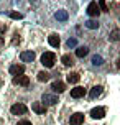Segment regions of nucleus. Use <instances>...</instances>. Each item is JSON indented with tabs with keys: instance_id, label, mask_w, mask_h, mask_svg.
Returning a JSON list of instances; mask_svg holds the SVG:
<instances>
[{
	"instance_id": "393cba45",
	"label": "nucleus",
	"mask_w": 120,
	"mask_h": 125,
	"mask_svg": "<svg viewBox=\"0 0 120 125\" xmlns=\"http://www.w3.org/2000/svg\"><path fill=\"white\" fill-rule=\"evenodd\" d=\"M66 44H68V48H74V46L77 44V40L76 38H69V40L66 41Z\"/></svg>"
},
{
	"instance_id": "bb28decb",
	"label": "nucleus",
	"mask_w": 120,
	"mask_h": 125,
	"mask_svg": "<svg viewBox=\"0 0 120 125\" xmlns=\"http://www.w3.org/2000/svg\"><path fill=\"white\" fill-rule=\"evenodd\" d=\"M5 30H7V26H0V33H3Z\"/></svg>"
},
{
	"instance_id": "b1692460",
	"label": "nucleus",
	"mask_w": 120,
	"mask_h": 125,
	"mask_svg": "<svg viewBox=\"0 0 120 125\" xmlns=\"http://www.w3.org/2000/svg\"><path fill=\"white\" fill-rule=\"evenodd\" d=\"M99 8H100V12H109V7L105 5V0H99Z\"/></svg>"
},
{
	"instance_id": "a211bd4d",
	"label": "nucleus",
	"mask_w": 120,
	"mask_h": 125,
	"mask_svg": "<svg viewBox=\"0 0 120 125\" xmlns=\"http://www.w3.org/2000/svg\"><path fill=\"white\" fill-rule=\"evenodd\" d=\"M61 61H63L64 66H72V64H74V59H72L69 54H64V56L61 58Z\"/></svg>"
},
{
	"instance_id": "20e7f679",
	"label": "nucleus",
	"mask_w": 120,
	"mask_h": 125,
	"mask_svg": "<svg viewBox=\"0 0 120 125\" xmlns=\"http://www.w3.org/2000/svg\"><path fill=\"white\" fill-rule=\"evenodd\" d=\"M99 13H100V8H99V5H97V2H90V3L87 5V15L94 18V17L99 15Z\"/></svg>"
},
{
	"instance_id": "423d86ee",
	"label": "nucleus",
	"mask_w": 120,
	"mask_h": 125,
	"mask_svg": "<svg viewBox=\"0 0 120 125\" xmlns=\"http://www.w3.org/2000/svg\"><path fill=\"white\" fill-rule=\"evenodd\" d=\"M69 122H71V125H82L84 124V114H81V112L72 114Z\"/></svg>"
},
{
	"instance_id": "dca6fc26",
	"label": "nucleus",
	"mask_w": 120,
	"mask_h": 125,
	"mask_svg": "<svg viewBox=\"0 0 120 125\" xmlns=\"http://www.w3.org/2000/svg\"><path fill=\"white\" fill-rule=\"evenodd\" d=\"M79 79H81V76L77 74V73H71V74H68V82H69V84H77Z\"/></svg>"
},
{
	"instance_id": "1a4fd4ad",
	"label": "nucleus",
	"mask_w": 120,
	"mask_h": 125,
	"mask_svg": "<svg viewBox=\"0 0 120 125\" xmlns=\"http://www.w3.org/2000/svg\"><path fill=\"white\" fill-rule=\"evenodd\" d=\"M84 95H86V89L84 87L71 89V97H72V99H81V97H84Z\"/></svg>"
},
{
	"instance_id": "6ab92c4d",
	"label": "nucleus",
	"mask_w": 120,
	"mask_h": 125,
	"mask_svg": "<svg viewBox=\"0 0 120 125\" xmlns=\"http://www.w3.org/2000/svg\"><path fill=\"white\" fill-rule=\"evenodd\" d=\"M92 64H94V66H102V64H104V58L99 56V54H94V56H92Z\"/></svg>"
},
{
	"instance_id": "0eeeda50",
	"label": "nucleus",
	"mask_w": 120,
	"mask_h": 125,
	"mask_svg": "<svg viewBox=\"0 0 120 125\" xmlns=\"http://www.w3.org/2000/svg\"><path fill=\"white\" fill-rule=\"evenodd\" d=\"M90 117L92 119H104L105 117V109L104 107H95L90 110Z\"/></svg>"
},
{
	"instance_id": "a878e982",
	"label": "nucleus",
	"mask_w": 120,
	"mask_h": 125,
	"mask_svg": "<svg viewBox=\"0 0 120 125\" xmlns=\"http://www.w3.org/2000/svg\"><path fill=\"white\" fill-rule=\"evenodd\" d=\"M17 125H31V122H30V120H20Z\"/></svg>"
},
{
	"instance_id": "39448f33",
	"label": "nucleus",
	"mask_w": 120,
	"mask_h": 125,
	"mask_svg": "<svg viewBox=\"0 0 120 125\" xmlns=\"http://www.w3.org/2000/svg\"><path fill=\"white\" fill-rule=\"evenodd\" d=\"M41 100H43V104L46 105H54V104H58V95H54V94H43V97H41Z\"/></svg>"
},
{
	"instance_id": "f03ea898",
	"label": "nucleus",
	"mask_w": 120,
	"mask_h": 125,
	"mask_svg": "<svg viewBox=\"0 0 120 125\" xmlns=\"http://www.w3.org/2000/svg\"><path fill=\"white\" fill-rule=\"evenodd\" d=\"M10 112H12L13 115H25V114L28 112V109H26L25 104H15V105H12Z\"/></svg>"
},
{
	"instance_id": "ddd939ff",
	"label": "nucleus",
	"mask_w": 120,
	"mask_h": 125,
	"mask_svg": "<svg viewBox=\"0 0 120 125\" xmlns=\"http://www.w3.org/2000/svg\"><path fill=\"white\" fill-rule=\"evenodd\" d=\"M48 43H50L53 48H58V46H59V43H61V40H59V36H58V35H50V36H48Z\"/></svg>"
},
{
	"instance_id": "4be33fe9",
	"label": "nucleus",
	"mask_w": 120,
	"mask_h": 125,
	"mask_svg": "<svg viewBox=\"0 0 120 125\" xmlns=\"http://www.w3.org/2000/svg\"><path fill=\"white\" fill-rule=\"evenodd\" d=\"M109 38H110V41H119L120 40V30H114Z\"/></svg>"
},
{
	"instance_id": "7ed1b4c3",
	"label": "nucleus",
	"mask_w": 120,
	"mask_h": 125,
	"mask_svg": "<svg viewBox=\"0 0 120 125\" xmlns=\"http://www.w3.org/2000/svg\"><path fill=\"white\" fill-rule=\"evenodd\" d=\"M13 84H17V86H23V87H26L28 84H30V77L25 74H18L13 77Z\"/></svg>"
},
{
	"instance_id": "aec40b11",
	"label": "nucleus",
	"mask_w": 120,
	"mask_h": 125,
	"mask_svg": "<svg viewBox=\"0 0 120 125\" xmlns=\"http://www.w3.org/2000/svg\"><path fill=\"white\" fill-rule=\"evenodd\" d=\"M84 25L87 26L89 30H97V28H99V23H97L95 20H87V21H86Z\"/></svg>"
},
{
	"instance_id": "6e6552de",
	"label": "nucleus",
	"mask_w": 120,
	"mask_h": 125,
	"mask_svg": "<svg viewBox=\"0 0 120 125\" xmlns=\"http://www.w3.org/2000/svg\"><path fill=\"white\" fill-rule=\"evenodd\" d=\"M20 59L23 62H31V61H35V53L33 51H21Z\"/></svg>"
},
{
	"instance_id": "cd10ccee",
	"label": "nucleus",
	"mask_w": 120,
	"mask_h": 125,
	"mask_svg": "<svg viewBox=\"0 0 120 125\" xmlns=\"http://www.w3.org/2000/svg\"><path fill=\"white\" fill-rule=\"evenodd\" d=\"M117 68L120 69V58H119V59H117Z\"/></svg>"
},
{
	"instance_id": "f257e3e1",
	"label": "nucleus",
	"mask_w": 120,
	"mask_h": 125,
	"mask_svg": "<svg viewBox=\"0 0 120 125\" xmlns=\"http://www.w3.org/2000/svg\"><path fill=\"white\" fill-rule=\"evenodd\" d=\"M54 62H56V54H54V53H51V51L43 53V56H41V64H43V66H46V68H53Z\"/></svg>"
},
{
	"instance_id": "5701e85b",
	"label": "nucleus",
	"mask_w": 120,
	"mask_h": 125,
	"mask_svg": "<svg viewBox=\"0 0 120 125\" xmlns=\"http://www.w3.org/2000/svg\"><path fill=\"white\" fill-rule=\"evenodd\" d=\"M8 15H10V18H13V20H21L23 18V15H21L20 12H10Z\"/></svg>"
},
{
	"instance_id": "4468645a",
	"label": "nucleus",
	"mask_w": 120,
	"mask_h": 125,
	"mask_svg": "<svg viewBox=\"0 0 120 125\" xmlns=\"http://www.w3.org/2000/svg\"><path fill=\"white\" fill-rule=\"evenodd\" d=\"M102 91H104V87L102 86H95V87L90 89V92H89V95H90V99H95V97H99L102 94Z\"/></svg>"
},
{
	"instance_id": "9b49d317",
	"label": "nucleus",
	"mask_w": 120,
	"mask_h": 125,
	"mask_svg": "<svg viewBox=\"0 0 120 125\" xmlns=\"http://www.w3.org/2000/svg\"><path fill=\"white\" fill-rule=\"evenodd\" d=\"M33 112H36V114H46V105H44L43 102H33Z\"/></svg>"
},
{
	"instance_id": "f3484780",
	"label": "nucleus",
	"mask_w": 120,
	"mask_h": 125,
	"mask_svg": "<svg viewBox=\"0 0 120 125\" xmlns=\"http://www.w3.org/2000/svg\"><path fill=\"white\" fill-rule=\"evenodd\" d=\"M87 53H89V48H86V46H79L76 50V56L77 58H84V56H87Z\"/></svg>"
},
{
	"instance_id": "9d476101",
	"label": "nucleus",
	"mask_w": 120,
	"mask_h": 125,
	"mask_svg": "<svg viewBox=\"0 0 120 125\" xmlns=\"http://www.w3.org/2000/svg\"><path fill=\"white\" fill-rule=\"evenodd\" d=\"M23 73H25V66L23 64H13V66H10V74L18 76V74H23Z\"/></svg>"
},
{
	"instance_id": "c85d7f7f",
	"label": "nucleus",
	"mask_w": 120,
	"mask_h": 125,
	"mask_svg": "<svg viewBox=\"0 0 120 125\" xmlns=\"http://www.w3.org/2000/svg\"><path fill=\"white\" fill-rule=\"evenodd\" d=\"M0 86H2V81H0Z\"/></svg>"
},
{
	"instance_id": "f8f14e48",
	"label": "nucleus",
	"mask_w": 120,
	"mask_h": 125,
	"mask_svg": "<svg viewBox=\"0 0 120 125\" xmlns=\"http://www.w3.org/2000/svg\"><path fill=\"white\" fill-rule=\"evenodd\" d=\"M51 87H53L54 92H63L64 89H66V84H64L63 81H54L53 84H51Z\"/></svg>"
},
{
	"instance_id": "412c9836",
	"label": "nucleus",
	"mask_w": 120,
	"mask_h": 125,
	"mask_svg": "<svg viewBox=\"0 0 120 125\" xmlns=\"http://www.w3.org/2000/svg\"><path fill=\"white\" fill-rule=\"evenodd\" d=\"M48 79H50V74H48V73H44V71L38 73V81L40 82H46Z\"/></svg>"
},
{
	"instance_id": "2eb2a0df",
	"label": "nucleus",
	"mask_w": 120,
	"mask_h": 125,
	"mask_svg": "<svg viewBox=\"0 0 120 125\" xmlns=\"http://www.w3.org/2000/svg\"><path fill=\"white\" fill-rule=\"evenodd\" d=\"M54 17H56L58 21H66V20H68V12H66V10H58Z\"/></svg>"
}]
</instances>
